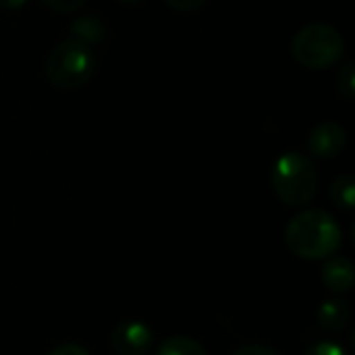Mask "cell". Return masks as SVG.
<instances>
[{
	"instance_id": "14",
	"label": "cell",
	"mask_w": 355,
	"mask_h": 355,
	"mask_svg": "<svg viewBox=\"0 0 355 355\" xmlns=\"http://www.w3.org/2000/svg\"><path fill=\"white\" fill-rule=\"evenodd\" d=\"M42 2L56 12H75L85 4V0H42Z\"/></svg>"
},
{
	"instance_id": "18",
	"label": "cell",
	"mask_w": 355,
	"mask_h": 355,
	"mask_svg": "<svg viewBox=\"0 0 355 355\" xmlns=\"http://www.w3.org/2000/svg\"><path fill=\"white\" fill-rule=\"evenodd\" d=\"M27 0H0V8L2 10H19Z\"/></svg>"
},
{
	"instance_id": "9",
	"label": "cell",
	"mask_w": 355,
	"mask_h": 355,
	"mask_svg": "<svg viewBox=\"0 0 355 355\" xmlns=\"http://www.w3.org/2000/svg\"><path fill=\"white\" fill-rule=\"evenodd\" d=\"M71 37L92 46V44H98L104 40L106 35V27L100 19L96 17H77L73 23H71Z\"/></svg>"
},
{
	"instance_id": "16",
	"label": "cell",
	"mask_w": 355,
	"mask_h": 355,
	"mask_svg": "<svg viewBox=\"0 0 355 355\" xmlns=\"http://www.w3.org/2000/svg\"><path fill=\"white\" fill-rule=\"evenodd\" d=\"M48 355H89V352L77 343H62V345L54 347Z\"/></svg>"
},
{
	"instance_id": "1",
	"label": "cell",
	"mask_w": 355,
	"mask_h": 355,
	"mask_svg": "<svg viewBox=\"0 0 355 355\" xmlns=\"http://www.w3.org/2000/svg\"><path fill=\"white\" fill-rule=\"evenodd\" d=\"M343 231L337 218L324 210H304L285 227V245L302 260L322 262L339 252Z\"/></svg>"
},
{
	"instance_id": "7",
	"label": "cell",
	"mask_w": 355,
	"mask_h": 355,
	"mask_svg": "<svg viewBox=\"0 0 355 355\" xmlns=\"http://www.w3.org/2000/svg\"><path fill=\"white\" fill-rule=\"evenodd\" d=\"M320 279H322V283L327 285L329 291L347 293V291H352L355 281L354 264L343 256H331V258L324 260Z\"/></svg>"
},
{
	"instance_id": "11",
	"label": "cell",
	"mask_w": 355,
	"mask_h": 355,
	"mask_svg": "<svg viewBox=\"0 0 355 355\" xmlns=\"http://www.w3.org/2000/svg\"><path fill=\"white\" fill-rule=\"evenodd\" d=\"M156 355H208V352L196 339H189V337H168V339H164L158 345Z\"/></svg>"
},
{
	"instance_id": "17",
	"label": "cell",
	"mask_w": 355,
	"mask_h": 355,
	"mask_svg": "<svg viewBox=\"0 0 355 355\" xmlns=\"http://www.w3.org/2000/svg\"><path fill=\"white\" fill-rule=\"evenodd\" d=\"M233 355H281L277 349L266 347V345H243Z\"/></svg>"
},
{
	"instance_id": "2",
	"label": "cell",
	"mask_w": 355,
	"mask_h": 355,
	"mask_svg": "<svg viewBox=\"0 0 355 355\" xmlns=\"http://www.w3.org/2000/svg\"><path fill=\"white\" fill-rule=\"evenodd\" d=\"M270 183L277 198L289 208L308 206L318 191V168L302 152L281 154L270 171Z\"/></svg>"
},
{
	"instance_id": "4",
	"label": "cell",
	"mask_w": 355,
	"mask_h": 355,
	"mask_svg": "<svg viewBox=\"0 0 355 355\" xmlns=\"http://www.w3.org/2000/svg\"><path fill=\"white\" fill-rule=\"evenodd\" d=\"M343 52V35L329 23L304 25L291 40L293 58L310 71H324L339 64Z\"/></svg>"
},
{
	"instance_id": "3",
	"label": "cell",
	"mask_w": 355,
	"mask_h": 355,
	"mask_svg": "<svg viewBox=\"0 0 355 355\" xmlns=\"http://www.w3.org/2000/svg\"><path fill=\"white\" fill-rule=\"evenodd\" d=\"M44 69H46L48 81L54 87L62 92H73V89L83 87L94 77L96 56L87 44L75 37H69L50 50Z\"/></svg>"
},
{
	"instance_id": "19",
	"label": "cell",
	"mask_w": 355,
	"mask_h": 355,
	"mask_svg": "<svg viewBox=\"0 0 355 355\" xmlns=\"http://www.w3.org/2000/svg\"><path fill=\"white\" fill-rule=\"evenodd\" d=\"M121 2H139V0H121Z\"/></svg>"
},
{
	"instance_id": "8",
	"label": "cell",
	"mask_w": 355,
	"mask_h": 355,
	"mask_svg": "<svg viewBox=\"0 0 355 355\" xmlns=\"http://www.w3.org/2000/svg\"><path fill=\"white\" fill-rule=\"evenodd\" d=\"M316 316H318L320 329L335 335V333H341L349 324V320H352V306L343 297H333V300H327V302L320 304Z\"/></svg>"
},
{
	"instance_id": "5",
	"label": "cell",
	"mask_w": 355,
	"mask_h": 355,
	"mask_svg": "<svg viewBox=\"0 0 355 355\" xmlns=\"http://www.w3.org/2000/svg\"><path fill=\"white\" fill-rule=\"evenodd\" d=\"M152 345L154 333L141 320L119 322L110 333V347L116 355H148Z\"/></svg>"
},
{
	"instance_id": "15",
	"label": "cell",
	"mask_w": 355,
	"mask_h": 355,
	"mask_svg": "<svg viewBox=\"0 0 355 355\" xmlns=\"http://www.w3.org/2000/svg\"><path fill=\"white\" fill-rule=\"evenodd\" d=\"M173 10L179 12H193L198 8H202L206 4V0H164Z\"/></svg>"
},
{
	"instance_id": "13",
	"label": "cell",
	"mask_w": 355,
	"mask_h": 355,
	"mask_svg": "<svg viewBox=\"0 0 355 355\" xmlns=\"http://www.w3.org/2000/svg\"><path fill=\"white\" fill-rule=\"evenodd\" d=\"M304 355H349L345 352L343 345L335 343V341H320L316 345H312L310 349H306Z\"/></svg>"
},
{
	"instance_id": "10",
	"label": "cell",
	"mask_w": 355,
	"mask_h": 355,
	"mask_svg": "<svg viewBox=\"0 0 355 355\" xmlns=\"http://www.w3.org/2000/svg\"><path fill=\"white\" fill-rule=\"evenodd\" d=\"M331 200L339 206V208H343V210H347V212H352L355 208V179L354 175H349V173H345V175H339L335 181H333V185H331Z\"/></svg>"
},
{
	"instance_id": "6",
	"label": "cell",
	"mask_w": 355,
	"mask_h": 355,
	"mask_svg": "<svg viewBox=\"0 0 355 355\" xmlns=\"http://www.w3.org/2000/svg\"><path fill=\"white\" fill-rule=\"evenodd\" d=\"M347 146V133L339 123H320L308 135V152L314 158H335Z\"/></svg>"
},
{
	"instance_id": "12",
	"label": "cell",
	"mask_w": 355,
	"mask_h": 355,
	"mask_svg": "<svg viewBox=\"0 0 355 355\" xmlns=\"http://www.w3.org/2000/svg\"><path fill=\"white\" fill-rule=\"evenodd\" d=\"M337 92L345 100H354L355 96V71L352 60H343L337 71Z\"/></svg>"
}]
</instances>
